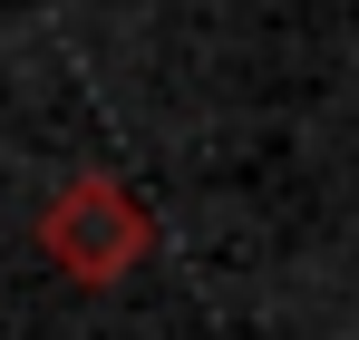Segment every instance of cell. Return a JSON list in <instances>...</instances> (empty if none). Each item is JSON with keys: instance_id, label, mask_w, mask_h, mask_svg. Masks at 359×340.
<instances>
[{"instance_id": "1", "label": "cell", "mask_w": 359, "mask_h": 340, "mask_svg": "<svg viewBox=\"0 0 359 340\" xmlns=\"http://www.w3.org/2000/svg\"><path fill=\"white\" fill-rule=\"evenodd\" d=\"M39 243H49V263L78 273V282H117L126 263L146 253V204H136L126 185H107V175H78L59 204L39 214Z\"/></svg>"}]
</instances>
